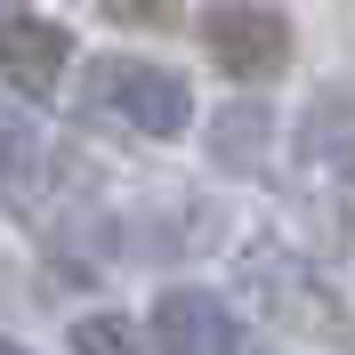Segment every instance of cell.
<instances>
[{"instance_id": "277c9868", "label": "cell", "mask_w": 355, "mask_h": 355, "mask_svg": "<svg viewBox=\"0 0 355 355\" xmlns=\"http://www.w3.org/2000/svg\"><path fill=\"white\" fill-rule=\"evenodd\" d=\"M154 339L178 355H226V347H243V323L210 299V291H170L154 307Z\"/></svg>"}, {"instance_id": "7a4b0ae2", "label": "cell", "mask_w": 355, "mask_h": 355, "mask_svg": "<svg viewBox=\"0 0 355 355\" xmlns=\"http://www.w3.org/2000/svg\"><path fill=\"white\" fill-rule=\"evenodd\" d=\"M202 49L234 81H275L291 65V17L259 8V0H218V8H202Z\"/></svg>"}, {"instance_id": "5b68a950", "label": "cell", "mask_w": 355, "mask_h": 355, "mask_svg": "<svg viewBox=\"0 0 355 355\" xmlns=\"http://www.w3.org/2000/svg\"><path fill=\"white\" fill-rule=\"evenodd\" d=\"M41 194H49V146L33 121H17L0 137V202L8 210H41Z\"/></svg>"}, {"instance_id": "6da1fadb", "label": "cell", "mask_w": 355, "mask_h": 355, "mask_svg": "<svg viewBox=\"0 0 355 355\" xmlns=\"http://www.w3.org/2000/svg\"><path fill=\"white\" fill-rule=\"evenodd\" d=\"M81 105L121 121L130 137H178L194 121V97L170 65H146V57H97L81 65Z\"/></svg>"}, {"instance_id": "8992f818", "label": "cell", "mask_w": 355, "mask_h": 355, "mask_svg": "<svg viewBox=\"0 0 355 355\" xmlns=\"http://www.w3.org/2000/svg\"><path fill=\"white\" fill-rule=\"evenodd\" d=\"M266 146H275V113H266V105L210 113V162H218V170H259Z\"/></svg>"}, {"instance_id": "ba28073f", "label": "cell", "mask_w": 355, "mask_h": 355, "mask_svg": "<svg viewBox=\"0 0 355 355\" xmlns=\"http://www.w3.org/2000/svg\"><path fill=\"white\" fill-rule=\"evenodd\" d=\"M105 17L130 33H162V24H178V0H105Z\"/></svg>"}, {"instance_id": "3957f363", "label": "cell", "mask_w": 355, "mask_h": 355, "mask_svg": "<svg viewBox=\"0 0 355 355\" xmlns=\"http://www.w3.org/2000/svg\"><path fill=\"white\" fill-rule=\"evenodd\" d=\"M65 24L33 17V8H17V0H0V81L17 89L24 105H49L57 97V81H65Z\"/></svg>"}, {"instance_id": "52a82bcc", "label": "cell", "mask_w": 355, "mask_h": 355, "mask_svg": "<svg viewBox=\"0 0 355 355\" xmlns=\"http://www.w3.org/2000/svg\"><path fill=\"white\" fill-rule=\"evenodd\" d=\"M65 339H73V347H97V355H121V347H137L146 331H137V323H121V315H81Z\"/></svg>"}]
</instances>
